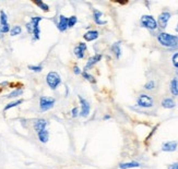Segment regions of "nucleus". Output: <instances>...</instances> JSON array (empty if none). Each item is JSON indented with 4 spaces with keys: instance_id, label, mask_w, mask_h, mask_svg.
<instances>
[{
    "instance_id": "obj_1",
    "label": "nucleus",
    "mask_w": 178,
    "mask_h": 169,
    "mask_svg": "<svg viewBox=\"0 0 178 169\" xmlns=\"http://www.w3.org/2000/svg\"><path fill=\"white\" fill-rule=\"evenodd\" d=\"M157 39L162 46L168 47V48H173L178 45V37L176 35H170V34L164 33V32L158 34Z\"/></svg>"
},
{
    "instance_id": "obj_2",
    "label": "nucleus",
    "mask_w": 178,
    "mask_h": 169,
    "mask_svg": "<svg viewBox=\"0 0 178 169\" xmlns=\"http://www.w3.org/2000/svg\"><path fill=\"white\" fill-rule=\"evenodd\" d=\"M42 16H34L31 19V22L26 24V30L29 31V33H33L35 39H39V34H41V30H39V22L42 21Z\"/></svg>"
},
{
    "instance_id": "obj_3",
    "label": "nucleus",
    "mask_w": 178,
    "mask_h": 169,
    "mask_svg": "<svg viewBox=\"0 0 178 169\" xmlns=\"http://www.w3.org/2000/svg\"><path fill=\"white\" fill-rule=\"evenodd\" d=\"M46 82H47L48 86H49L52 90H56L57 89V86L60 84L61 80H60V76L59 74L56 72H49L46 76Z\"/></svg>"
},
{
    "instance_id": "obj_4",
    "label": "nucleus",
    "mask_w": 178,
    "mask_h": 169,
    "mask_svg": "<svg viewBox=\"0 0 178 169\" xmlns=\"http://www.w3.org/2000/svg\"><path fill=\"white\" fill-rule=\"evenodd\" d=\"M141 24L143 27L151 30H156L157 29V22L155 21V19L152 16H143L141 18Z\"/></svg>"
},
{
    "instance_id": "obj_5",
    "label": "nucleus",
    "mask_w": 178,
    "mask_h": 169,
    "mask_svg": "<svg viewBox=\"0 0 178 169\" xmlns=\"http://www.w3.org/2000/svg\"><path fill=\"white\" fill-rule=\"evenodd\" d=\"M55 105V99L50 98V97L42 96L39 98V107H41V110L42 111H46V110H49L50 108H52Z\"/></svg>"
},
{
    "instance_id": "obj_6",
    "label": "nucleus",
    "mask_w": 178,
    "mask_h": 169,
    "mask_svg": "<svg viewBox=\"0 0 178 169\" xmlns=\"http://www.w3.org/2000/svg\"><path fill=\"white\" fill-rule=\"evenodd\" d=\"M138 105L143 108H151L153 106L152 97H150L149 95H145V94H142L138 98Z\"/></svg>"
},
{
    "instance_id": "obj_7",
    "label": "nucleus",
    "mask_w": 178,
    "mask_h": 169,
    "mask_svg": "<svg viewBox=\"0 0 178 169\" xmlns=\"http://www.w3.org/2000/svg\"><path fill=\"white\" fill-rule=\"evenodd\" d=\"M79 100L81 103V111H80V116L87 118L90 114V110H91V106H90L89 101L87 99H84L82 96H79Z\"/></svg>"
},
{
    "instance_id": "obj_8",
    "label": "nucleus",
    "mask_w": 178,
    "mask_h": 169,
    "mask_svg": "<svg viewBox=\"0 0 178 169\" xmlns=\"http://www.w3.org/2000/svg\"><path fill=\"white\" fill-rule=\"evenodd\" d=\"M0 23H1V25H0L1 33H8L10 31L8 24V18H7V14L3 11H0Z\"/></svg>"
},
{
    "instance_id": "obj_9",
    "label": "nucleus",
    "mask_w": 178,
    "mask_h": 169,
    "mask_svg": "<svg viewBox=\"0 0 178 169\" xmlns=\"http://www.w3.org/2000/svg\"><path fill=\"white\" fill-rule=\"evenodd\" d=\"M169 19H170L169 12L161 13L160 16H158V20H157V22H158V26H160L161 29H165L166 26H167V23H168V21H169Z\"/></svg>"
},
{
    "instance_id": "obj_10",
    "label": "nucleus",
    "mask_w": 178,
    "mask_h": 169,
    "mask_svg": "<svg viewBox=\"0 0 178 169\" xmlns=\"http://www.w3.org/2000/svg\"><path fill=\"white\" fill-rule=\"evenodd\" d=\"M85 50H87V45L84 44V43H80L79 46L74 48V55L79 59H82L84 57V51Z\"/></svg>"
},
{
    "instance_id": "obj_11",
    "label": "nucleus",
    "mask_w": 178,
    "mask_h": 169,
    "mask_svg": "<svg viewBox=\"0 0 178 169\" xmlns=\"http://www.w3.org/2000/svg\"><path fill=\"white\" fill-rule=\"evenodd\" d=\"M46 125H47V120L46 119H37L34 123V129L37 133L41 132V131L45 130L46 129Z\"/></svg>"
},
{
    "instance_id": "obj_12",
    "label": "nucleus",
    "mask_w": 178,
    "mask_h": 169,
    "mask_svg": "<svg viewBox=\"0 0 178 169\" xmlns=\"http://www.w3.org/2000/svg\"><path fill=\"white\" fill-rule=\"evenodd\" d=\"M57 27L60 32H65L68 29V18H66L65 16H59V22H58Z\"/></svg>"
},
{
    "instance_id": "obj_13",
    "label": "nucleus",
    "mask_w": 178,
    "mask_h": 169,
    "mask_svg": "<svg viewBox=\"0 0 178 169\" xmlns=\"http://www.w3.org/2000/svg\"><path fill=\"white\" fill-rule=\"evenodd\" d=\"M177 148V143L175 141H169V142H166V143L163 144L162 150L164 152H174Z\"/></svg>"
},
{
    "instance_id": "obj_14",
    "label": "nucleus",
    "mask_w": 178,
    "mask_h": 169,
    "mask_svg": "<svg viewBox=\"0 0 178 169\" xmlns=\"http://www.w3.org/2000/svg\"><path fill=\"white\" fill-rule=\"evenodd\" d=\"M101 60H102V55H95V56H93V57H91L87 60V65H85V70L89 69V68H92L95 63H97L98 61H101Z\"/></svg>"
},
{
    "instance_id": "obj_15",
    "label": "nucleus",
    "mask_w": 178,
    "mask_h": 169,
    "mask_svg": "<svg viewBox=\"0 0 178 169\" xmlns=\"http://www.w3.org/2000/svg\"><path fill=\"white\" fill-rule=\"evenodd\" d=\"M98 37V32L97 31H89L83 35V38L87 42H92Z\"/></svg>"
},
{
    "instance_id": "obj_16",
    "label": "nucleus",
    "mask_w": 178,
    "mask_h": 169,
    "mask_svg": "<svg viewBox=\"0 0 178 169\" xmlns=\"http://www.w3.org/2000/svg\"><path fill=\"white\" fill-rule=\"evenodd\" d=\"M170 93L174 96H178V79H173L170 82Z\"/></svg>"
},
{
    "instance_id": "obj_17",
    "label": "nucleus",
    "mask_w": 178,
    "mask_h": 169,
    "mask_svg": "<svg viewBox=\"0 0 178 169\" xmlns=\"http://www.w3.org/2000/svg\"><path fill=\"white\" fill-rule=\"evenodd\" d=\"M37 135H38V139L41 142H43V143H46L48 141V139H49V133H48V131L45 129V130L41 131V132L37 133Z\"/></svg>"
},
{
    "instance_id": "obj_18",
    "label": "nucleus",
    "mask_w": 178,
    "mask_h": 169,
    "mask_svg": "<svg viewBox=\"0 0 178 169\" xmlns=\"http://www.w3.org/2000/svg\"><path fill=\"white\" fill-rule=\"evenodd\" d=\"M162 106L164 107V108L170 109V108H174V107H175V101L172 98H166L162 101Z\"/></svg>"
},
{
    "instance_id": "obj_19",
    "label": "nucleus",
    "mask_w": 178,
    "mask_h": 169,
    "mask_svg": "<svg viewBox=\"0 0 178 169\" xmlns=\"http://www.w3.org/2000/svg\"><path fill=\"white\" fill-rule=\"evenodd\" d=\"M112 50L114 51V54L116 55V58H119L121 55V49H120V43H115L112 46Z\"/></svg>"
},
{
    "instance_id": "obj_20",
    "label": "nucleus",
    "mask_w": 178,
    "mask_h": 169,
    "mask_svg": "<svg viewBox=\"0 0 178 169\" xmlns=\"http://www.w3.org/2000/svg\"><path fill=\"white\" fill-rule=\"evenodd\" d=\"M139 163H136V161H132V163H126V164H120L121 169H129V168H136V167H139Z\"/></svg>"
},
{
    "instance_id": "obj_21",
    "label": "nucleus",
    "mask_w": 178,
    "mask_h": 169,
    "mask_svg": "<svg viewBox=\"0 0 178 169\" xmlns=\"http://www.w3.org/2000/svg\"><path fill=\"white\" fill-rule=\"evenodd\" d=\"M102 12H100V11L97 10H94V20L95 22H96L97 24H100V25H102V24H105L106 23V21H101L100 19L102 18Z\"/></svg>"
},
{
    "instance_id": "obj_22",
    "label": "nucleus",
    "mask_w": 178,
    "mask_h": 169,
    "mask_svg": "<svg viewBox=\"0 0 178 169\" xmlns=\"http://www.w3.org/2000/svg\"><path fill=\"white\" fill-rule=\"evenodd\" d=\"M35 5H37L39 7V8L42 9L43 11H45V12H47V11H49V7H48L46 3H44L43 1H41V0H35L34 1Z\"/></svg>"
},
{
    "instance_id": "obj_23",
    "label": "nucleus",
    "mask_w": 178,
    "mask_h": 169,
    "mask_svg": "<svg viewBox=\"0 0 178 169\" xmlns=\"http://www.w3.org/2000/svg\"><path fill=\"white\" fill-rule=\"evenodd\" d=\"M22 32V29L20 27L19 25H16V26H13L12 29L10 30V34H11V36H16V35H19V34Z\"/></svg>"
},
{
    "instance_id": "obj_24",
    "label": "nucleus",
    "mask_w": 178,
    "mask_h": 169,
    "mask_svg": "<svg viewBox=\"0 0 178 169\" xmlns=\"http://www.w3.org/2000/svg\"><path fill=\"white\" fill-rule=\"evenodd\" d=\"M22 93H23V91H22L21 89H18V90H16V91H13L12 93H10L9 95H7V98H13V97L20 96Z\"/></svg>"
},
{
    "instance_id": "obj_25",
    "label": "nucleus",
    "mask_w": 178,
    "mask_h": 169,
    "mask_svg": "<svg viewBox=\"0 0 178 169\" xmlns=\"http://www.w3.org/2000/svg\"><path fill=\"white\" fill-rule=\"evenodd\" d=\"M20 104H22V100H21V99L13 101V103H10V104H8L7 106L5 107V110H8V109H10V108H13V107H16L18 105H20Z\"/></svg>"
},
{
    "instance_id": "obj_26",
    "label": "nucleus",
    "mask_w": 178,
    "mask_h": 169,
    "mask_svg": "<svg viewBox=\"0 0 178 169\" xmlns=\"http://www.w3.org/2000/svg\"><path fill=\"white\" fill-rule=\"evenodd\" d=\"M78 22V19H77V16H70V18H68V27H72V26H74V24Z\"/></svg>"
},
{
    "instance_id": "obj_27",
    "label": "nucleus",
    "mask_w": 178,
    "mask_h": 169,
    "mask_svg": "<svg viewBox=\"0 0 178 169\" xmlns=\"http://www.w3.org/2000/svg\"><path fill=\"white\" fill-rule=\"evenodd\" d=\"M82 74H83L84 79H87V81H90L91 83H95V79H94V76H93L89 74L87 72H83Z\"/></svg>"
},
{
    "instance_id": "obj_28",
    "label": "nucleus",
    "mask_w": 178,
    "mask_h": 169,
    "mask_svg": "<svg viewBox=\"0 0 178 169\" xmlns=\"http://www.w3.org/2000/svg\"><path fill=\"white\" fill-rule=\"evenodd\" d=\"M29 69L32 71H34V72H41L42 71V65H29Z\"/></svg>"
},
{
    "instance_id": "obj_29",
    "label": "nucleus",
    "mask_w": 178,
    "mask_h": 169,
    "mask_svg": "<svg viewBox=\"0 0 178 169\" xmlns=\"http://www.w3.org/2000/svg\"><path fill=\"white\" fill-rule=\"evenodd\" d=\"M172 61H173L174 67L178 69V52H176L175 55L173 56V58H172Z\"/></svg>"
},
{
    "instance_id": "obj_30",
    "label": "nucleus",
    "mask_w": 178,
    "mask_h": 169,
    "mask_svg": "<svg viewBox=\"0 0 178 169\" xmlns=\"http://www.w3.org/2000/svg\"><path fill=\"white\" fill-rule=\"evenodd\" d=\"M154 86H155V83L153 82V81H150V82H148L147 84H145V90H153L154 89Z\"/></svg>"
},
{
    "instance_id": "obj_31",
    "label": "nucleus",
    "mask_w": 178,
    "mask_h": 169,
    "mask_svg": "<svg viewBox=\"0 0 178 169\" xmlns=\"http://www.w3.org/2000/svg\"><path fill=\"white\" fill-rule=\"evenodd\" d=\"M78 108H73V109H72V117H78L79 116V114H78Z\"/></svg>"
},
{
    "instance_id": "obj_32",
    "label": "nucleus",
    "mask_w": 178,
    "mask_h": 169,
    "mask_svg": "<svg viewBox=\"0 0 178 169\" xmlns=\"http://www.w3.org/2000/svg\"><path fill=\"white\" fill-rule=\"evenodd\" d=\"M168 169H178V164H172L168 166Z\"/></svg>"
},
{
    "instance_id": "obj_33",
    "label": "nucleus",
    "mask_w": 178,
    "mask_h": 169,
    "mask_svg": "<svg viewBox=\"0 0 178 169\" xmlns=\"http://www.w3.org/2000/svg\"><path fill=\"white\" fill-rule=\"evenodd\" d=\"M73 72L76 73V74H80V73H81V71H80V69H79L78 67H74V69H73Z\"/></svg>"
},
{
    "instance_id": "obj_34",
    "label": "nucleus",
    "mask_w": 178,
    "mask_h": 169,
    "mask_svg": "<svg viewBox=\"0 0 178 169\" xmlns=\"http://www.w3.org/2000/svg\"><path fill=\"white\" fill-rule=\"evenodd\" d=\"M1 34H2V33H1V27H0V38L2 37V35H1Z\"/></svg>"
},
{
    "instance_id": "obj_35",
    "label": "nucleus",
    "mask_w": 178,
    "mask_h": 169,
    "mask_svg": "<svg viewBox=\"0 0 178 169\" xmlns=\"http://www.w3.org/2000/svg\"><path fill=\"white\" fill-rule=\"evenodd\" d=\"M176 32H178V24H177V27H176Z\"/></svg>"
}]
</instances>
